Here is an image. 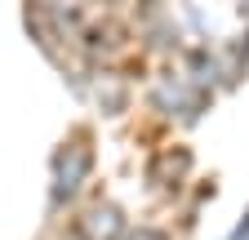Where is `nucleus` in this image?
I'll list each match as a JSON object with an SVG mask.
<instances>
[{
    "label": "nucleus",
    "instance_id": "1",
    "mask_svg": "<svg viewBox=\"0 0 249 240\" xmlns=\"http://www.w3.org/2000/svg\"><path fill=\"white\" fill-rule=\"evenodd\" d=\"M89 173H93V147L85 134H71L67 142L58 147V156H53V187H49V205L62 209L67 200H76V191L89 183Z\"/></svg>",
    "mask_w": 249,
    "mask_h": 240
},
{
    "label": "nucleus",
    "instance_id": "2",
    "mask_svg": "<svg viewBox=\"0 0 249 240\" xmlns=\"http://www.w3.org/2000/svg\"><path fill=\"white\" fill-rule=\"evenodd\" d=\"M71 236L76 240H124V214L111 200H98L71 223Z\"/></svg>",
    "mask_w": 249,
    "mask_h": 240
},
{
    "label": "nucleus",
    "instance_id": "3",
    "mask_svg": "<svg viewBox=\"0 0 249 240\" xmlns=\"http://www.w3.org/2000/svg\"><path fill=\"white\" fill-rule=\"evenodd\" d=\"M124 240H169L160 227H134V231H124Z\"/></svg>",
    "mask_w": 249,
    "mask_h": 240
}]
</instances>
